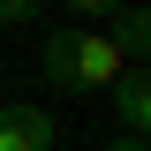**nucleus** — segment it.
<instances>
[{
    "mask_svg": "<svg viewBox=\"0 0 151 151\" xmlns=\"http://www.w3.org/2000/svg\"><path fill=\"white\" fill-rule=\"evenodd\" d=\"M0 151H53L45 106H0Z\"/></svg>",
    "mask_w": 151,
    "mask_h": 151,
    "instance_id": "f03ea898",
    "label": "nucleus"
},
{
    "mask_svg": "<svg viewBox=\"0 0 151 151\" xmlns=\"http://www.w3.org/2000/svg\"><path fill=\"white\" fill-rule=\"evenodd\" d=\"M113 113H121V136H151V76H144V68H121Z\"/></svg>",
    "mask_w": 151,
    "mask_h": 151,
    "instance_id": "7ed1b4c3",
    "label": "nucleus"
},
{
    "mask_svg": "<svg viewBox=\"0 0 151 151\" xmlns=\"http://www.w3.org/2000/svg\"><path fill=\"white\" fill-rule=\"evenodd\" d=\"M113 8H121V0H76V15L91 23V30H98V23H113Z\"/></svg>",
    "mask_w": 151,
    "mask_h": 151,
    "instance_id": "20e7f679",
    "label": "nucleus"
},
{
    "mask_svg": "<svg viewBox=\"0 0 151 151\" xmlns=\"http://www.w3.org/2000/svg\"><path fill=\"white\" fill-rule=\"evenodd\" d=\"M38 60H45V83H60V91H113L121 68H129L106 30H45Z\"/></svg>",
    "mask_w": 151,
    "mask_h": 151,
    "instance_id": "f257e3e1",
    "label": "nucleus"
},
{
    "mask_svg": "<svg viewBox=\"0 0 151 151\" xmlns=\"http://www.w3.org/2000/svg\"><path fill=\"white\" fill-rule=\"evenodd\" d=\"M98 151H151L144 136H113V144H98Z\"/></svg>",
    "mask_w": 151,
    "mask_h": 151,
    "instance_id": "423d86ee",
    "label": "nucleus"
},
{
    "mask_svg": "<svg viewBox=\"0 0 151 151\" xmlns=\"http://www.w3.org/2000/svg\"><path fill=\"white\" fill-rule=\"evenodd\" d=\"M30 15H38L30 0H0V23H30Z\"/></svg>",
    "mask_w": 151,
    "mask_h": 151,
    "instance_id": "39448f33",
    "label": "nucleus"
}]
</instances>
